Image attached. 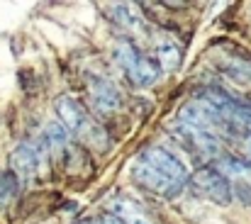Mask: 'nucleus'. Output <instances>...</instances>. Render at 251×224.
Returning <instances> with one entry per match:
<instances>
[{"label":"nucleus","instance_id":"nucleus-1","mask_svg":"<svg viewBox=\"0 0 251 224\" xmlns=\"http://www.w3.org/2000/svg\"><path fill=\"white\" fill-rule=\"evenodd\" d=\"M132 180L142 190L171 200L185 188L188 166L176 151L166 147H149L137 156L132 166Z\"/></svg>","mask_w":251,"mask_h":224},{"label":"nucleus","instance_id":"nucleus-2","mask_svg":"<svg viewBox=\"0 0 251 224\" xmlns=\"http://www.w3.org/2000/svg\"><path fill=\"white\" fill-rule=\"evenodd\" d=\"M56 115L61 120V127L66 129V134L76 137L78 142H83L90 149H105L107 147V134L105 129L95 122V117L90 115V110H85L83 105L71 98V95H61L56 100Z\"/></svg>","mask_w":251,"mask_h":224},{"label":"nucleus","instance_id":"nucleus-3","mask_svg":"<svg viewBox=\"0 0 251 224\" xmlns=\"http://www.w3.org/2000/svg\"><path fill=\"white\" fill-rule=\"evenodd\" d=\"M115 61L125 71L127 80L137 88H149L159 78V66L151 56H147L132 39H125L115 47Z\"/></svg>","mask_w":251,"mask_h":224},{"label":"nucleus","instance_id":"nucleus-4","mask_svg":"<svg viewBox=\"0 0 251 224\" xmlns=\"http://www.w3.org/2000/svg\"><path fill=\"white\" fill-rule=\"evenodd\" d=\"M173 137L176 142L198 158H220L222 156V142L220 137L207 129L205 124H198V122H185V120H178L173 124Z\"/></svg>","mask_w":251,"mask_h":224},{"label":"nucleus","instance_id":"nucleus-5","mask_svg":"<svg viewBox=\"0 0 251 224\" xmlns=\"http://www.w3.org/2000/svg\"><path fill=\"white\" fill-rule=\"evenodd\" d=\"M185 185H190V190L198 198L210 200V202L222 205V207H227L232 202V198H234L232 195V183H229L227 173L220 171V168H212V166H202V168L193 171L188 175Z\"/></svg>","mask_w":251,"mask_h":224},{"label":"nucleus","instance_id":"nucleus-6","mask_svg":"<svg viewBox=\"0 0 251 224\" xmlns=\"http://www.w3.org/2000/svg\"><path fill=\"white\" fill-rule=\"evenodd\" d=\"M88 98H90V107L98 115H112L122 107V93L105 75H93L88 80Z\"/></svg>","mask_w":251,"mask_h":224},{"label":"nucleus","instance_id":"nucleus-7","mask_svg":"<svg viewBox=\"0 0 251 224\" xmlns=\"http://www.w3.org/2000/svg\"><path fill=\"white\" fill-rule=\"evenodd\" d=\"M12 161V173L15 175H22V178H32L37 173V168L42 166L44 161V147L42 142H22L17 144V149L12 151L10 156Z\"/></svg>","mask_w":251,"mask_h":224},{"label":"nucleus","instance_id":"nucleus-8","mask_svg":"<svg viewBox=\"0 0 251 224\" xmlns=\"http://www.w3.org/2000/svg\"><path fill=\"white\" fill-rule=\"evenodd\" d=\"M107 212L122 224H156L149 210L132 198H112L107 202Z\"/></svg>","mask_w":251,"mask_h":224},{"label":"nucleus","instance_id":"nucleus-9","mask_svg":"<svg viewBox=\"0 0 251 224\" xmlns=\"http://www.w3.org/2000/svg\"><path fill=\"white\" fill-rule=\"evenodd\" d=\"M110 17H112L120 27H125L127 32H132V34H147V32H149L147 25H144V20H142V15L134 12L129 5H112V7H110Z\"/></svg>","mask_w":251,"mask_h":224},{"label":"nucleus","instance_id":"nucleus-10","mask_svg":"<svg viewBox=\"0 0 251 224\" xmlns=\"http://www.w3.org/2000/svg\"><path fill=\"white\" fill-rule=\"evenodd\" d=\"M154 61H156V66H159V71H168V74H173L178 66H180V49L173 44V42H156V47H154Z\"/></svg>","mask_w":251,"mask_h":224},{"label":"nucleus","instance_id":"nucleus-11","mask_svg":"<svg viewBox=\"0 0 251 224\" xmlns=\"http://www.w3.org/2000/svg\"><path fill=\"white\" fill-rule=\"evenodd\" d=\"M225 74L232 75L237 83L242 85H251V59H244V56H227L225 64H222Z\"/></svg>","mask_w":251,"mask_h":224},{"label":"nucleus","instance_id":"nucleus-12","mask_svg":"<svg viewBox=\"0 0 251 224\" xmlns=\"http://www.w3.org/2000/svg\"><path fill=\"white\" fill-rule=\"evenodd\" d=\"M66 139H69L66 129H64L59 122H49V124L44 127V139H42V147H44V149H49V151L64 149V147H66Z\"/></svg>","mask_w":251,"mask_h":224},{"label":"nucleus","instance_id":"nucleus-13","mask_svg":"<svg viewBox=\"0 0 251 224\" xmlns=\"http://www.w3.org/2000/svg\"><path fill=\"white\" fill-rule=\"evenodd\" d=\"M17 193V178L12 171H2L0 173V205H5L12 195Z\"/></svg>","mask_w":251,"mask_h":224},{"label":"nucleus","instance_id":"nucleus-14","mask_svg":"<svg viewBox=\"0 0 251 224\" xmlns=\"http://www.w3.org/2000/svg\"><path fill=\"white\" fill-rule=\"evenodd\" d=\"M98 224H122V222H117L115 217H110V215H107V217H102V220H98Z\"/></svg>","mask_w":251,"mask_h":224},{"label":"nucleus","instance_id":"nucleus-15","mask_svg":"<svg viewBox=\"0 0 251 224\" xmlns=\"http://www.w3.org/2000/svg\"><path fill=\"white\" fill-rule=\"evenodd\" d=\"M76 224H98L95 220H81V222H76Z\"/></svg>","mask_w":251,"mask_h":224}]
</instances>
